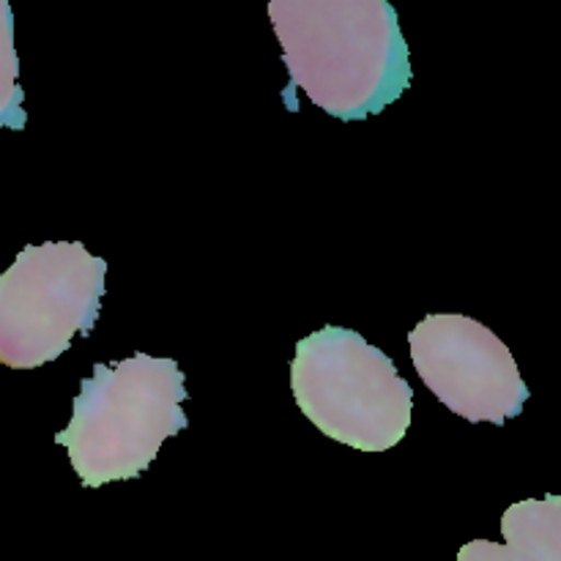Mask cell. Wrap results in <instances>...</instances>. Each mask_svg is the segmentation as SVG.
I'll use <instances>...</instances> for the list:
<instances>
[{"instance_id":"cell-1","label":"cell","mask_w":561,"mask_h":561,"mask_svg":"<svg viewBox=\"0 0 561 561\" xmlns=\"http://www.w3.org/2000/svg\"><path fill=\"white\" fill-rule=\"evenodd\" d=\"M290 88L343 121H362L411 88V55L387 0H272Z\"/></svg>"},{"instance_id":"cell-2","label":"cell","mask_w":561,"mask_h":561,"mask_svg":"<svg viewBox=\"0 0 561 561\" xmlns=\"http://www.w3.org/2000/svg\"><path fill=\"white\" fill-rule=\"evenodd\" d=\"M186 378L175 359L135 354L93 365L80 383L71 422L55 436L85 488L135 480L168 438L186 427Z\"/></svg>"},{"instance_id":"cell-3","label":"cell","mask_w":561,"mask_h":561,"mask_svg":"<svg viewBox=\"0 0 561 561\" xmlns=\"http://www.w3.org/2000/svg\"><path fill=\"white\" fill-rule=\"evenodd\" d=\"M290 389L301 414L332 442L387 453L411 427L414 389L359 332L323 327L296 343Z\"/></svg>"},{"instance_id":"cell-4","label":"cell","mask_w":561,"mask_h":561,"mask_svg":"<svg viewBox=\"0 0 561 561\" xmlns=\"http://www.w3.org/2000/svg\"><path fill=\"white\" fill-rule=\"evenodd\" d=\"M107 261L80 241L27 244L0 272V365L36 370L93 332Z\"/></svg>"},{"instance_id":"cell-5","label":"cell","mask_w":561,"mask_h":561,"mask_svg":"<svg viewBox=\"0 0 561 561\" xmlns=\"http://www.w3.org/2000/svg\"><path fill=\"white\" fill-rule=\"evenodd\" d=\"M422 383L466 422L504 425L529 400L507 345L469 316H427L409 334Z\"/></svg>"},{"instance_id":"cell-6","label":"cell","mask_w":561,"mask_h":561,"mask_svg":"<svg viewBox=\"0 0 561 561\" xmlns=\"http://www.w3.org/2000/svg\"><path fill=\"white\" fill-rule=\"evenodd\" d=\"M504 546L466 542L458 561H561V499H526L502 515Z\"/></svg>"},{"instance_id":"cell-7","label":"cell","mask_w":561,"mask_h":561,"mask_svg":"<svg viewBox=\"0 0 561 561\" xmlns=\"http://www.w3.org/2000/svg\"><path fill=\"white\" fill-rule=\"evenodd\" d=\"M20 88V58L14 49V14L5 0H0V126L5 129H25L27 115L22 110Z\"/></svg>"}]
</instances>
